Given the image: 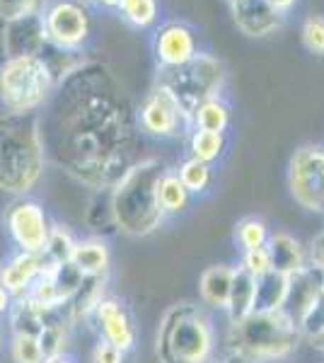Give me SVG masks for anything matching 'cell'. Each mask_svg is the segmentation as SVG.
<instances>
[{"mask_svg": "<svg viewBox=\"0 0 324 363\" xmlns=\"http://www.w3.org/2000/svg\"><path fill=\"white\" fill-rule=\"evenodd\" d=\"M44 109L46 157L87 189H111L135 162V109L104 63L70 68Z\"/></svg>", "mask_w": 324, "mask_h": 363, "instance_id": "cell-1", "label": "cell"}, {"mask_svg": "<svg viewBox=\"0 0 324 363\" xmlns=\"http://www.w3.org/2000/svg\"><path fill=\"white\" fill-rule=\"evenodd\" d=\"M41 116L0 112V191L29 196L46 172Z\"/></svg>", "mask_w": 324, "mask_h": 363, "instance_id": "cell-2", "label": "cell"}, {"mask_svg": "<svg viewBox=\"0 0 324 363\" xmlns=\"http://www.w3.org/2000/svg\"><path fill=\"white\" fill-rule=\"evenodd\" d=\"M167 165L160 157L135 160L109 189V208L116 233L126 238H148L164 223L157 203V182Z\"/></svg>", "mask_w": 324, "mask_h": 363, "instance_id": "cell-3", "label": "cell"}, {"mask_svg": "<svg viewBox=\"0 0 324 363\" xmlns=\"http://www.w3.org/2000/svg\"><path fill=\"white\" fill-rule=\"evenodd\" d=\"M155 354L160 363H208L218 356V330L211 310L174 303L157 325Z\"/></svg>", "mask_w": 324, "mask_h": 363, "instance_id": "cell-4", "label": "cell"}, {"mask_svg": "<svg viewBox=\"0 0 324 363\" xmlns=\"http://www.w3.org/2000/svg\"><path fill=\"white\" fill-rule=\"evenodd\" d=\"M300 330L286 310L252 313L228 327V354L240 363H279L293 356L300 344Z\"/></svg>", "mask_w": 324, "mask_h": 363, "instance_id": "cell-5", "label": "cell"}, {"mask_svg": "<svg viewBox=\"0 0 324 363\" xmlns=\"http://www.w3.org/2000/svg\"><path fill=\"white\" fill-rule=\"evenodd\" d=\"M58 75L46 56H15L0 63V107L3 112H41L54 97Z\"/></svg>", "mask_w": 324, "mask_h": 363, "instance_id": "cell-6", "label": "cell"}, {"mask_svg": "<svg viewBox=\"0 0 324 363\" xmlns=\"http://www.w3.org/2000/svg\"><path fill=\"white\" fill-rule=\"evenodd\" d=\"M157 83L172 90V95L179 99L181 107L191 114V109L199 102L208 97L223 95L228 83V68L218 56L208 54V51H199L189 63L174 70H160Z\"/></svg>", "mask_w": 324, "mask_h": 363, "instance_id": "cell-7", "label": "cell"}, {"mask_svg": "<svg viewBox=\"0 0 324 363\" xmlns=\"http://www.w3.org/2000/svg\"><path fill=\"white\" fill-rule=\"evenodd\" d=\"M135 124H138L140 136L155 140L186 138L191 131L189 112L181 107V102L172 95V90L162 83L152 85V90L135 109Z\"/></svg>", "mask_w": 324, "mask_h": 363, "instance_id": "cell-8", "label": "cell"}, {"mask_svg": "<svg viewBox=\"0 0 324 363\" xmlns=\"http://www.w3.org/2000/svg\"><path fill=\"white\" fill-rule=\"evenodd\" d=\"M288 194L303 211L324 218V143H305L288 160Z\"/></svg>", "mask_w": 324, "mask_h": 363, "instance_id": "cell-9", "label": "cell"}, {"mask_svg": "<svg viewBox=\"0 0 324 363\" xmlns=\"http://www.w3.org/2000/svg\"><path fill=\"white\" fill-rule=\"evenodd\" d=\"M46 44L63 54H78L92 37V15L80 0H51L41 13Z\"/></svg>", "mask_w": 324, "mask_h": 363, "instance_id": "cell-10", "label": "cell"}, {"mask_svg": "<svg viewBox=\"0 0 324 363\" xmlns=\"http://www.w3.org/2000/svg\"><path fill=\"white\" fill-rule=\"evenodd\" d=\"M51 223L54 220L49 218L46 206L32 196H15V201L5 211V228L17 252L41 255Z\"/></svg>", "mask_w": 324, "mask_h": 363, "instance_id": "cell-11", "label": "cell"}, {"mask_svg": "<svg viewBox=\"0 0 324 363\" xmlns=\"http://www.w3.org/2000/svg\"><path fill=\"white\" fill-rule=\"evenodd\" d=\"M152 58L157 70H174L189 63L201 51L196 27L184 20H167L160 22L152 32Z\"/></svg>", "mask_w": 324, "mask_h": 363, "instance_id": "cell-12", "label": "cell"}, {"mask_svg": "<svg viewBox=\"0 0 324 363\" xmlns=\"http://www.w3.org/2000/svg\"><path fill=\"white\" fill-rule=\"evenodd\" d=\"M90 325L95 327L97 339L114 344L116 349H121L123 354L133 351L135 342H138V327L128 310L126 301L116 296H104L92 310Z\"/></svg>", "mask_w": 324, "mask_h": 363, "instance_id": "cell-13", "label": "cell"}, {"mask_svg": "<svg viewBox=\"0 0 324 363\" xmlns=\"http://www.w3.org/2000/svg\"><path fill=\"white\" fill-rule=\"evenodd\" d=\"M233 22L245 37L264 39L276 34L286 25L288 17L279 15L267 0H228Z\"/></svg>", "mask_w": 324, "mask_h": 363, "instance_id": "cell-14", "label": "cell"}, {"mask_svg": "<svg viewBox=\"0 0 324 363\" xmlns=\"http://www.w3.org/2000/svg\"><path fill=\"white\" fill-rule=\"evenodd\" d=\"M46 46H49V44H46L41 15H32V17H22V20L5 22V29H3L5 58L41 56Z\"/></svg>", "mask_w": 324, "mask_h": 363, "instance_id": "cell-15", "label": "cell"}, {"mask_svg": "<svg viewBox=\"0 0 324 363\" xmlns=\"http://www.w3.org/2000/svg\"><path fill=\"white\" fill-rule=\"evenodd\" d=\"M324 294V274L312 264L303 267L300 272L288 277V296L284 310L293 318L298 325V320L308 313V308Z\"/></svg>", "mask_w": 324, "mask_h": 363, "instance_id": "cell-16", "label": "cell"}, {"mask_svg": "<svg viewBox=\"0 0 324 363\" xmlns=\"http://www.w3.org/2000/svg\"><path fill=\"white\" fill-rule=\"evenodd\" d=\"M44 272V257L29 255V252H15L3 267H0V286L13 298H25L39 274Z\"/></svg>", "mask_w": 324, "mask_h": 363, "instance_id": "cell-17", "label": "cell"}, {"mask_svg": "<svg viewBox=\"0 0 324 363\" xmlns=\"http://www.w3.org/2000/svg\"><path fill=\"white\" fill-rule=\"evenodd\" d=\"M233 277L235 264H225V262L203 269V274L199 277V301L206 310L225 313L230 289H233Z\"/></svg>", "mask_w": 324, "mask_h": 363, "instance_id": "cell-18", "label": "cell"}, {"mask_svg": "<svg viewBox=\"0 0 324 363\" xmlns=\"http://www.w3.org/2000/svg\"><path fill=\"white\" fill-rule=\"evenodd\" d=\"M267 250H269V257H271V269L279 272V274H286V277H291V274H296L303 267L310 264L308 247H303V242L286 230L271 233Z\"/></svg>", "mask_w": 324, "mask_h": 363, "instance_id": "cell-19", "label": "cell"}, {"mask_svg": "<svg viewBox=\"0 0 324 363\" xmlns=\"http://www.w3.org/2000/svg\"><path fill=\"white\" fill-rule=\"evenodd\" d=\"M73 267L78 269L82 277H109L111 267V250L104 238H85L75 242Z\"/></svg>", "mask_w": 324, "mask_h": 363, "instance_id": "cell-20", "label": "cell"}, {"mask_svg": "<svg viewBox=\"0 0 324 363\" xmlns=\"http://www.w3.org/2000/svg\"><path fill=\"white\" fill-rule=\"evenodd\" d=\"M189 121L191 128H199V131L228 133V128L233 126V107H230L225 95L208 97L191 109Z\"/></svg>", "mask_w": 324, "mask_h": 363, "instance_id": "cell-21", "label": "cell"}, {"mask_svg": "<svg viewBox=\"0 0 324 363\" xmlns=\"http://www.w3.org/2000/svg\"><path fill=\"white\" fill-rule=\"evenodd\" d=\"M255 303H257V279L250 277L245 269L235 267V277H233V289H230L228 298V325L235 322H242L245 318H250L255 313Z\"/></svg>", "mask_w": 324, "mask_h": 363, "instance_id": "cell-22", "label": "cell"}, {"mask_svg": "<svg viewBox=\"0 0 324 363\" xmlns=\"http://www.w3.org/2000/svg\"><path fill=\"white\" fill-rule=\"evenodd\" d=\"M54 310H41L39 306H34L32 301L25 298H15L13 306L8 310V327L10 335H29V337H39V332L44 330L46 320Z\"/></svg>", "mask_w": 324, "mask_h": 363, "instance_id": "cell-23", "label": "cell"}, {"mask_svg": "<svg viewBox=\"0 0 324 363\" xmlns=\"http://www.w3.org/2000/svg\"><path fill=\"white\" fill-rule=\"evenodd\" d=\"M228 153V133H213V131H199L191 128L186 136V155L196 157L208 165H218Z\"/></svg>", "mask_w": 324, "mask_h": 363, "instance_id": "cell-24", "label": "cell"}, {"mask_svg": "<svg viewBox=\"0 0 324 363\" xmlns=\"http://www.w3.org/2000/svg\"><path fill=\"white\" fill-rule=\"evenodd\" d=\"M191 199L194 196L179 182L174 169H164V174L160 177V182H157V203H160V211L164 213V218H167V216L186 213L191 206Z\"/></svg>", "mask_w": 324, "mask_h": 363, "instance_id": "cell-25", "label": "cell"}, {"mask_svg": "<svg viewBox=\"0 0 324 363\" xmlns=\"http://www.w3.org/2000/svg\"><path fill=\"white\" fill-rule=\"evenodd\" d=\"M174 172L191 196H206L216 184V167L189 155L177 165Z\"/></svg>", "mask_w": 324, "mask_h": 363, "instance_id": "cell-26", "label": "cell"}, {"mask_svg": "<svg viewBox=\"0 0 324 363\" xmlns=\"http://www.w3.org/2000/svg\"><path fill=\"white\" fill-rule=\"evenodd\" d=\"M288 296V277L271 269L269 274L257 279V303L255 313H271V310H284Z\"/></svg>", "mask_w": 324, "mask_h": 363, "instance_id": "cell-27", "label": "cell"}, {"mask_svg": "<svg viewBox=\"0 0 324 363\" xmlns=\"http://www.w3.org/2000/svg\"><path fill=\"white\" fill-rule=\"evenodd\" d=\"M160 13H162L160 0H121L119 8H116V15L128 27L140 29V32L160 25Z\"/></svg>", "mask_w": 324, "mask_h": 363, "instance_id": "cell-28", "label": "cell"}, {"mask_svg": "<svg viewBox=\"0 0 324 363\" xmlns=\"http://www.w3.org/2000/svg\"><path fill=\"white\" fill-rule=\"evenodd\" d=\"M75 235L68 230V225L63 223H51V230H49V238H46V245H44V257L46 264H66L73 257V250H75Z\"/></svg>", "mask_w": 324, "mask_h": 363, "instance_id": "cell-29", "label": "cell"}, {"mask_svg": "<svg viewBox=\"0 0 324 363\" xmlns=\"http://www.w3.org/2000/svg\"><path fill=\"white\" fill-rule=\"evenodd\" d=\"M269 235L271 228L262 218H257V216H247V218H242L235 225V245L240 247V252L267 247Z\"/></svg>", "mask_w": 324, "mask_h": 363, "instance_id": "cell-30", "label": "cell"}, {"mask_svg": "<svg viewBox=\"0 0 324 363\" xmlns=\"http://www.w3.org/2000/svg\"><path fill=\"white\" fill-rule=\"evenodd\" d=\"M300 44L310 56L324 58V13H312L300 25Z\"/></svg>", "mask_w": 324, "mask_h": 363, "instance_id": "cell-31", "label": "cell"}, {"mask_svg": "<svg viewBox=\"0 0 324 363\" xmlns=\"http://www.w3.org/2000/svg\"><path fill=\"white\" fill-rule=\"evenodd\" d=\"M10 359L13 363H46L39 339L29 335H10Z\"/></svg>", "mask_w": 324, "mask_h": 363, "instance_id": "cell-32", "label": "cell"}, {"mask_svg": "<svg viewBox=\"0 0 324 363\" xmlns=\"http://www.w3.org/2000/svg\"><path fill=\"white\" fill-rule=\"evenodd\" d=\"M49 0H0V20L13 22L22 20V17L41 15Z\"/></svg>", "mask_w": 324, "mask_h": 363, "instance_id": "cell-33", "label": "cell"}, {"mask_svg": "<svg viewBox=\"0 0 324 363\" xmlns=\"http://www.w3.org/2000/svg\"><path fill=\"white\" fill-rule=\"evenodd\" d=\"M298 330H300V337L303 339L315 337L317 332L324 330V294L317 298V301L308 308V313L298 320Z\"/></svg>", "mask_w": 324, "mask_h": 363, "instance_id": "cell-34", "label": "cell"}, {"mask_svg": "<svg viewBox=\"0 0 324 363\" xmlns=\"http://www.w3.org/2000/svg\"><path fill=\"white\" fill-rule=\"evenodd\" d=\"M240 269H245L250 277H264V274L271 272V257H269V250L267 247H257V250H247L242 252L240 257Z\"/></svg>", "mask_w": 324, "mask_h": 363, "instance_id": "cell-35", "label": "cell"}, {"mask_svg": "<svg viewBox=\"0 0 324 363\" xmlns=\"http://www.w3.org/2000/svg\"><path fill=\"white\" fill-rule=\"evenodd\" d=\"M126 361V354L121 349H116L114 344L104 342V339H97V344L90 351V363H123Z\"/></svg>", "mask_w": 324, "mask_h": 363, "instance_id": "cell-36", "label": "cell"}, {"mask_svg": "<svg viewBox=\"0 0 324 363\" xmlns=\"http://www.w3.org/2000/svg\"><path fill=\"white\" fill-rule=\"evenodd\" d=\"M308 262L324 274V230L312 238V242L308 247Z\"/></svg>", "mask_w": 324, "mask_h": 363, "instance_id": "cell-37", "label": "cell"}, {"mask_svg": "<svg viewBox=\"0 0 324 363\" xmlns=\"http://www.w3.org/2000/svg\"><path fill=\"white\" fill-rule=\"evenodd\" d=\"M267 3H269L271 8H274L279 15L288 17V15H293V13H296V8L300 5V0H267Z\"/></svg>", "mask_w": 324, "mask_h": 363, "instance_id": "cell-38", "label": "cell"}, {"mask_svg": "<svg viewBox=\"0 0 324 363\" xmlns=\"http://www.w3.org/2000/svg\"><path fill=\"white\" fill-rule=\"evenodd\" d=\"M10 306H13V298H10V296H8V291H5L3 286H0V322L8 318Z\"/></svg>", "mask_w": 324, "mask_h": 363, "instance_id": "cell-39", "label": "cell"}, {"mask_svg": "<svg viewBox=\"0 0 324 363\" xmlns=\"http://www.w3.org/2000/svg\"><path fill=\"white\" fill-rule=\"evenodd\" d=\"M308 342H310V347L317 351V354H322V356H324V330H322V332H317L315 337H310Z\"/></svg>", "mask_w": 324, "mask_h": 363, "instance_id": "cell-40", "label": "cell"}, {"mask_svg": "<svg viewBox=\"0 0 324 363\" xmlns=\"http://www.w3.org/2000/svg\"><path fill=\"white\" fill-rule=\"evenodd\" d=\"M119 3L121 0H97L95 5H99V8H104V10H116L119 8Z\"/></svg>", "mask_w": 324, "mask_h": 363, "instance_id": "cell-41", "label": "cell"}, {"mask_svg": "<svg viewBox=\"0 0 324 363\" xmlns=\"http://www.w3.org/2000/svg\"><path fill=\"white\" fill-rule=\"evenodd\" d=\"M46 363H75V359L70 354H63V356H56V359H49Z\"/></svg>", "mask_w": 324, "mask_h": 363, "instance_id": "cell-42", "label": "cell"}, {"mask_svg": "<svg viewBox=\"0 0 324 363\" xmlns=\"http://www.w3.org/2000/svg\"><path fill=\"white\" fill-rule=\"evenodd\" d=\"M208 363H240L235 356H230V354H225V356H216L213 361H208Z\"/></svg>", "mask_w": 324, "mask_h": 363, "instance_id": "cell-43", "label": "cell"}, {"mask_svg": "<svg viewBox=\"0 0 324 363\" xmlns=\"http://www.w3.org/2000/svg\"><path fill=\"white\" fill-rule=\"evenodd\" d=\"M3 344H5V335H3V327H0V349H3Z\"/></svg>", "mask_w": 324, "mask_h": 363, "instance_id": "cell-44", "label": "cell"}, {"mask_svg": "<svg viewBox=\"0 0 324 363\" xmlns=\"http://www.w3.org/2000/svg\"><path fill=\"white\" fill-rule=\"evenodd\" d=\"M80 3H82V5H95L97 0H80Z\"/></svg>", "mask_w": 324, "mask_h": 363, "instance_id": "cell-45", "label": "cell"}]
</instances>
